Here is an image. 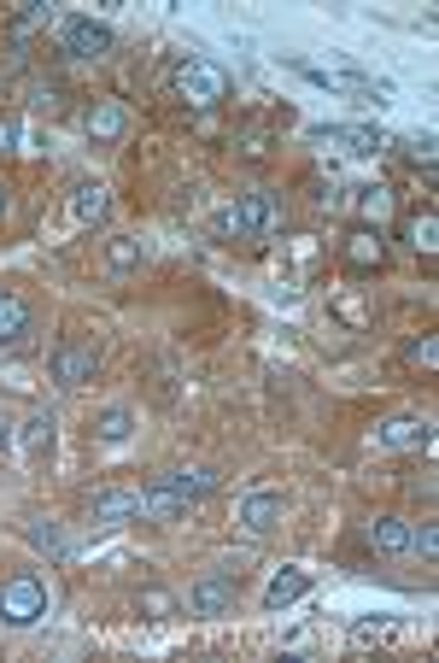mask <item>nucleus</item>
Returning a JSON list of instances; mask_svg holds the SVG:
<instances>
[{"label":"nucleus","mask_w":439,"mask_h":663,"mask_svg":"<svg viewBox=\"0 0 439 663\" xmlns=\"http://www.w3.org/2000/svg\"><path fill=\"white\" fill-rule=\"evenodd\" d=\"M53 429H59L53 411H35V418L24 423V452H35V459H41V452L53 446Z\"/></svg>","instance_id":"6ab92c4d"},{"label":"nucleus","mask_w":439,"mask_h":663,"mask_svg":"<svg viewBox=\"0 0 439 663\" xmlns=\"http://www.w3.org/2000/svg\"><path fill=\"white\" fill-rule=\"evenodd\" d=\"M48 616V582L41 575H12V582H0V623L7 629H30Z\"/></svg>","instance_id":"f03ea898"},{"label":"nucleus","mask_w":439,"mask_h":663,"mask_svg":"<svg viewBox=\"0 0 439 663\" xmlns=\"http://www.w3.org/2000/svg\"><path fill=\"white\" fill-rule=\"evenodd\" d=\"M82 130H89V141H100V148H106V141H118L123 130H130V112H123L118 100H100V107L82 112Z\"/></svg>","instance_id":"9b49d317"},{"label":"nucleus","mask_w":439,"mask_h":663,"mask_svg":"<svg viewBox=\"0 0 439 663\" xmlns=\"http://www.w3.org/2000/svg\"><path fill=\"white\" fill-rule=\"evenodd\" d=\"M410 552H422V564H433V557H439V529L433 523L410 529Z\"/></svg>","instance_id":"a878e982"},{"label":"nucleus","mask_w":439,"mask_h":663,"mask_svg":"<svg viewBox=\"0 0 439 663\" xmlns=\"http://www.w3.org/2000/svg\"><path fill=\"white\" fill-rule=\"evenodd\" d=\"M405 241L416 247V253H433V247H439V218H433V212L405 218Z\"/></svg>","instance_id":"a211bd4d"},{"label":"nucleus","mask_w":439,"mask_h":663,"mask_svg":"<svg viewBox=\"0 0 439 663\" xmlns=\"http://www.w3.org/2000/svg\"><path fill=\"white\" fill-rule=\"evenodd\" d=\"M130 434V411L112 405V411H100V441H123Z\"/></svg>","instance_id":"b1692460"},{"label":"nucleus","mask_w":439,"mask_h":663,"mask_svg":"<svg viewBox=\"0 0 439 663\" xmlns=\"http://www.w3.org/2000/svg\"><path fill=\"white\" fill-rule=\"evenodd\" d=\"M276 230V200L269 194H246L217 218V235H269Z\"/></svg>","instance_id":"20e7f679"},{"label":"nucleus","mask_w":439,"mask_h":663,"mask_svg":"<svg viewBox=\"0 0 439 663\" xmlns=\"http://www.w3.org/2000/svg\"><path fill=\"white\" fill-rule=\"evenodd\" d=\"M364 200V218H375V230H381V218H387V205H392V189H381V182H375V189H358Z\"/></svg>","instance_id":"4be33fe9"},{"label":"nucleus","mask_w":439,"mask_h":663,"mask_svg":"<svg viewBox=\"0 0 439 663\" xmlns=\"http://www.w3.org/2000/svg\"><path fill=\"white\" fill-rule=\"evenodd\" d=\"M30 541L48 552V557H71V541L59 534V523H48V516H35V523H30Z\"/></svg>","instance_id":"aec40b11"},{"label":"nucleus","mask_w":439,"mask_h":663,"mask_svg":"<svg viewBox=\"0 0 439 663\" xmlns=\"http://www.w3.org/2000/svg\"><path fill=\"white\" fill-rule=\"evenodd\" d=\"M310 141H323V148H346V153H375V148H381V135L364 130V123H323V130H310Z\"/></svg>","instance_id":"1a4fd4ad"},{"label":"nucleus","mask_w":439,"mask_h":663,"mask_svg":"<svg viewBox=\"0 0 439 663\" xmlns=\"http://www.w3.org/2000/svg\"><path fill=\"white\" fill-rule=\"evenodd\" d=\"M369 546L375 552H410V523H405V516H375V523H369Z\"/></svg>","instance_id":"2eb2a0df"},{"label":"nucleus","mask_w":439,"mask_h":663,"mask_svg":"<svg viewBox=\"0 0 439 663\" xmlns=\"http://www.w3.org/2000/svg\"><path fill=\"white\" fill-rule=\"evenodd\" d=\"M235 148H241L246 159H264V153H269V130H246V135L235 141Z\"/></svg>","instance_id":"cd10ccee"},{"label":"nucleus","mask_w":439,"mask_h":663,"mask_svg":"<svg viewBox=\"0 0 439 663\" xmlns=\"http://www.w3.org/2000/svg\"><path fill=\"white\" fill-rule=\"evenodd\" d=\"M71 212L82 218V223H100L112 212V200H106V189L100 182H76V194H71Z\"/></svg>","instance_id":"f3484780"},{"label":"nucleus","mask_w":439,"mask_h":663,"mask_svg":"<svg viewBox=\"0 0 439 663\" xmlns=\"http://www.w3.org/2000/svg\"><path fill=\"white\" fill-rule=\"evenodd\" d=\"M405 153H410L416 164H428V171H433V141H428V135H410V141H405Z\"/></svg>","instance_id":"c85d7f7f"},{"label":"nucleus","mask_w":439,"mask_h":663,"mask_svg":"<svg viewBox=\"0 0 439 663\" xmlns=\"http://www.w3.org/2000/svg\"><path fill=\"white\" fill-rule=\"evenodd\" d=\"M94 529H112V523H130V516H141V493L135 488H106V493H94Z\"/></svg>","instance_id":"6e6552de"},{"label":"nucleus","mask_w":439,"mask_h":663,"mask_svg":"<svg viewBox=\"0 0 439 663\" xmlns=\"http://www.w3.org/2000/svg\"><path fill=\"white\" fill-rule=\"evenodd\" d=\"M0 212H7V189H0Z\"/></svg>","instance_id":"7c9ffc66"},{"label":"nucleus","mask_w":439,"mask_h":663,"mask_svg":"<svg viewBox=\"0 0 439 663\" xmlns=\"http://www.w3.org/2000/svg\"><path fill=\"white\" fill-rule=\"evenodd\" d=\"M405 359H410V364H422V370H433V364H439V341H433V335L405 341Z\"/></svg>","instance_id":"5701e85b"},{"label":"nucleus","mask_w":439,"mask_h":663,"mask_svg":"<svg viewBox=\"0 0 439 663\" xmlns=\"http://www.w3.org/2000/svg\"><path fill=\"white\" fill-rule=\"evenodd\" d=\"M141 616H146V623H171V616H176V599L164 593V587H141Z\"/></svg>","instance_id":"412c9836"},{"label":"nucleus","mask_w":439,"mask_h":663,"mask_svg":"<svg viewBox=\"0 0 439 663\" xmlns=\"http://www.w3.org/2000/svg\"><path fill=\"white\" fill-rule=\"evenodd\" d=\"M35 24H48V7H41V0H24V12H18V18H12V36H18V41H24V36H30Z\"/></svg>","instance_id":"393cba45"},{"label":"nucleus","mask_w":439,"mask_h":663,"mask_svg":"<svg viewBox=\"0 0 439 663\" xmlns=\"http://www.w3.org/2000/svg\"><path fill=\"white\" fill-rule=\"evenodd\" d=\"M112 24H94V18H65L59 24V53H71V59H106L112 53Z\"/></svg>","instance_id":"39448f33"},{"label":"nucleus","mask_w":439,"mask_h":663,"mask_svg":"<svg viewBox=\"0 0 439 663\" xmlns=\"http://www.w3.org/2000/svg\"><path fill=\"white\" fill-rule=\"evenodd\" d=\"M375 446H433V429L422 418H387L375 429Z\"/></svg>","instance_id":"ddd939ff"},{"label":"nucleus","mask_w":439,"mask_h":663,"mask_svg":"<svg viewBox=\"0 0 439 663\" xmlns=\"http://www.w3.org/2000/svg\"><path fill=\"white\" fill-rule=\"evenodd\" d=\"M24 335H30V300L12 294V288H0V346H12Z\"/></svg>","instance_id":"4468645a"},{"label":"nucleus","mask_w":439,"mask_h":663,"mask_svg":"<svg viewBox=\"0 0 439 663\" xmlns=\"http://www.w3.org/2000/svg\"><path fill=\"white\" fill-rule=\"evenodd\" d=\"M176 94L187 100V107L212 112L217 100H228V71L212 66V59H187V66L176 71Z\"/></svg>","instance_id":"7ed1b4c3"},{"label":"nucleus","mask_w":439,"mask_h":663,"mask_svg":"<svg viewBox=\"0 0 439 663\" xmlns=\"http://www.w3.org/2000/svg\"><path fill=\"white\" fill-rule=\"evenodd\" d=\"M381 259H387V241H381V230H369V223H358V230L346 235V264H351V271H381Z\"/></svg>","instance_id":"9d476101"},{"label":"nucleus","mask_w":439,"mask_h":663,"mask_svg":"<svg viewBox=\"0 0 439 663\" xmlns=\"http://www.w3.org/2000/svg\"><path fill=\"white\" fill-rule=\"evenodd\" d=\"M205 493H217V470H164L153 488H141V516H182Z\"/></svg>","instance_id":"f257e3e1"},{"label":"nucleus","mask_w":439,"mask_h":663,"mask_svg":"<svg viewBox=\"0 0 439 663\" xmlns=\"http://www.w3.org/2000/svg\"><path fill=\"white\" fill-rule=\"evenodd\" d=\"M112 264H118V271H135V264H141V241L118 235V241H112Z\"/></svg>","instance_id":"bb28decb"},{"label":"nucleus","mask_w":439,"mask_h":663,"mask_svg":"<svg viewBox=\"0 0 439 663\" xmlns=\"http://www.w3.org/2000/svg\"><path fill=\"white\" fill-rule=\"evenodd\" d=\"M0 446H12V423L7 418H0Z\"/></svg>","instance_id":"c756f323"},{"label":"nucleus","mask_w":439,"mask_h":663,"mask_svg":"<svg viewBox=\"0 0 439 663\" xmlns=\"http://www.w3.org/2000/svg\"><path fill=\"white\" fill-rule=\"evenodd\" d=\"M235 611V575H200L194 587H187V616H228Z\"/></svg>","instance_id":"0eeeda50"},{"label":"nucleus","mask_w":439,"mask_h":663,"mask_svg":"<svg viewBox=\"0 0 439 663\" xmlns=\"http://www.w3.org/2000/svg\"><path fill=\"white\" fill-rule=\"evenodd\" d=\"M94 370H100V346H94V341H65V346L53 352V382H59V388L94 382Z\"/></svg>","instance_id":"423d86ee"},{"label":"nucleus","mask_w":439,"mask_h":663,"mask_svg":"<svg viewBox=\"0 0 439 663\" xmlns=\"http://www.w3.org/2000/svg\"><path fill=\"white\" fill-rule=\"evenodd\" d=\"M282 523V493H246L241 500V529L246 534H269Z\"/></svg>","instance_id":"f8f14e48"},{"label":"nucleus","mask_w":439,"mask_h":663,"mask_svg":"<svg viewBox=\"0 0 439 663\" xmlns=\"http://www.w3.org/2000/svg\"><path fill=\"white\" fill-rule=\"evenodd\" d=\"M305 593H310V575H305V570H282L276 582H269L264 599H269V611H287L293 599H305Z\"/></svg>","instance_id":"dca6fc26"}]
</instances>
